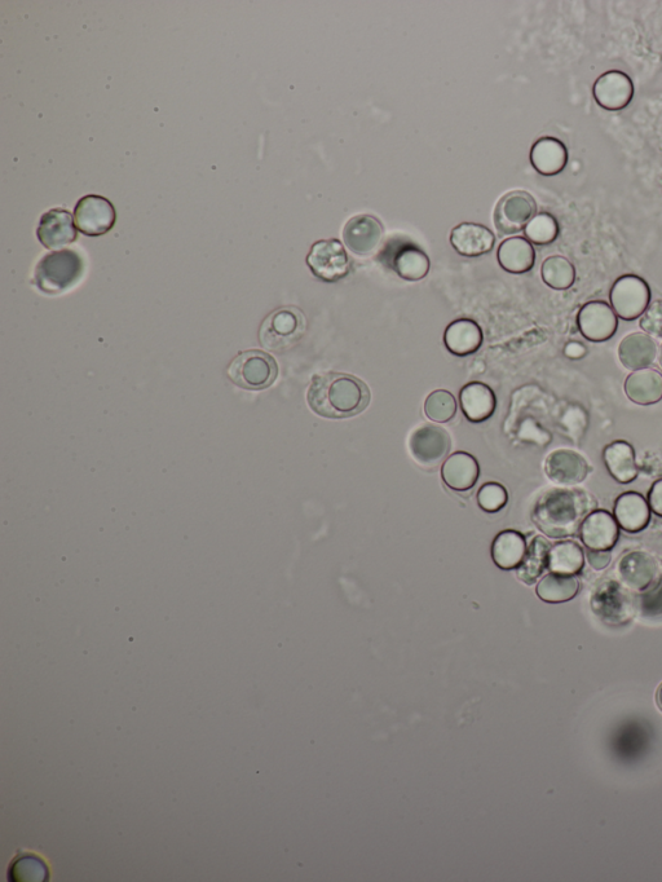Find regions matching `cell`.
Here are the masks:
<instances>
[{
	"instance_id": "cell-19",
	"label": "cell",
	"mask_w": 662,
	"mask_h": 882,
	"mask_svg": "<svg viewBox=\"0 0 662 882\" xmlns=\"http://www.w3.org/2000/svg\"><path fill=\"white\" fill-rule=\"evenodd\" d=\"M621 581L635 592H646L659 579V564L644 551H631L619 562Z\"/></svg>"
},
{
	"instance_id": "cell-35",
	"label": "cell",
	"mask_w": 662,
	"mask_h": 882,
	"mask_svg": "<svg viewBox=\"0 0 662 882\" xmlns=\"http://www.w3.org/2000/svg\"><path fill=\"white\" fill-rule=\"evenodd\" d=\"M541 276L549 288L567 290L575 284L576 268L562 255H554L542 263Z\"/></svg>"
},
{
	"instance_id": "cell-27",
	"label": "cell",
	"mask_w": 662,
	"mask_h": 882,
	"mask_svg": "<svg viewBox=\"0 0 662 882\" xmlns=\"http://www.w3.org/2000/svg\"><path fill=\"white\" fill-rule=\"evenodd\" d=\"M603 461L608 473L621 484H629L638 478L639 470L633 445L628 441L617 440L608 444L603 451Z\"/></svg>"
},
{
	"instance_id": "cell-43",
	"label": "cell",
	"mask_w": 662,
	"mask_h": 882,
	"mask_svg": "<svg viewBox=\"0 0 662 882\" xmlns=\"http://www.w3.org/2000/svg\"><path fill=\"white\" fill-rule=\"evenodd\" d=\"M656 703H657V705H659V708L662 710V685L659 687V690H657Z\"/></svg>"
},
{
	"instance_id": "cell-31",
	"label": "cell",
	"mask_w": 662,
	"mask_h": 882,
	"mask_svg": "<svg viewBox=\"0 0 662 882\" xmlns=\"http://www.w3.org/2000/svg\"><path fill=\"white\" fill-rule=\"evenodd\" d=\"M553 546L545 537L536 536L528 545L522 564L516 568V576L524 584L533 585L542 573L549 570V555Z\"/></svg>"
},
{
	"instance_id": "cell-9",
	"label": "cell",
	"mask_w": 662,
	"mask_h": 882,
	"mask_svg": "<svg viewBox=\"0 0 662 882\" xmlns=\"http://www.w3.org/2000/svg\"><path fill=\"white\" fill-rule=\"evenodd\" d=\"M611 307L620 319H639L651 303V289L642 277L625 275L617 279L609 293Z\"/></svg>"
},
{
	"instance_id": "cell-14",
	"label": "cell",
	"mask_w": 662,
	"mask_h": 882,
	"mask_svg": "<svg viewBox=\"0 0 662 882\" xmlns=\"http://www.w3.org/2000/svg\"><path fill=\"white\" fill-rule=\"evenodd\" d=\"M545 473L556 485L575 487L588 478L591 466L582 454L572 449H556L546 457Z\"/></svg>"
},
{
	"instance_id": "cell-40",
	"label": "cell",
	"mask_w": 662,
	"mask_h": 882,
	"mask_svg": "<svg viewBox=\"0 0 662 882\" xmlns=\"http://www.w3.org/2000/svg\"><path fill=\"white\" fill-rule=\"evenodd\" d=\"M586 558H588L590 566L593 567L595 571H603L606 570V568L609 566V563H611V550L588 549V553H586Z\"/></svg>"
},
{
	"instance_id": "cell-38",
	"label": "cell",
	"mask_w": 662,
	"mask_h": 882,
	"mask_svg": "<svg viewBox=\"0 0 662 882\" xmlns=\"http://www.w3.org/2000/svg\"><path fill=\"white\" fill-rule=\"evenodd\" d=\"M509 493L500 483H485L478 492V504L485 513L496 514L507 505Z\"/></svg>"
},
{
	"instance_id": "cell-2",
	"label": "cell",
	"mask_w": 662,
	"mask_h": 882,
	"mask_svg": "<svg viewBox=\"0 0 662 882\" xmlns=\"http://www.w3.org/2000/svg\"><path fill=\"white\" fill-rule=\"evenodd\" d=\"M307 401L316 414L330 420L357 416L370 403V390L360 378L346 373H321L312 378Z\"/></svg>"
},
{
	"instance_id": "cell-30",
	"label": "cell",
	"mask_w": 662,
	"mask_h": 882,
	"mask_svg": "<svg viewBox=\"0 0 662 882\" xmlns=\"http://www.w3.org/2000/svg\"><path fill=\"white\" fill-rule=\"evenodd\" d=\"M527 548V540L522 533L516 531L498 533L492 545L493 562L501 570H516L522 564Z\"/></svg>"
},
{
	"instance_id": "cell-21",
	"label": "cell",
	"mask_w": 662,
	"mask_h": 882,
	"mask_svg": "<svg viewBox=\"0 0 662 882\" xmlns=\"http://www.w3.org/2000/svg\"><path fill=\"white\" fill-rule=\"evenodd\" d=\"M441 478L454 492H469L480 478L478 460L472 454L456 452L450 454L441 467Z\"/></svg>"
},
{
	"instance_id": "cell-15",
	"label": "cell",
	"mask_w": 662,
	"mask_h": 882,
	"mask_svg": "<svg viewBox=\"0 0 662 882\" xmlns=\"http://www.w3.org/2000/svg\"><path fill=\"white\" fill-rule=\"evenodd\" d=\"M595 103L608 112H621L628 108L634 97V83L628 74L609 70L594 83Z\"/></svg>"
},
{
	"instance_id": "cell-16",
	"label": "cell",
	"mask_w": 662,
	"mask_h": 882,
	"mask_svg": "<svg viewBox=\"0 0 662 882\" xmlns=\"http://www.w3.org/2000/svg\"><path fill=\"white\" fill-rule=\"evenodd\" d=\"M72 213L65 209H52L39 220L37 237L48 250L63 249L77 241L78 231Z\"/></svg>"
},
{
	"instance_id": "cell-5",
	"label": "cell",
	"mask_w": 662,
	"mask_h": 882,
	"mask_svg": "<svg viewBox=\"0 0 662 882\" xmlns=\"http://www.w3.org/2000/svg\"><path fill=\"white\" fill-rule=\"evenodd\" d=\"M228 378L245 390H266L275 383L278 365L275 357L260 350L240 352L228 366Z\"/></svg>"
},
{
	"instance_id": "cell-44",
	"label": "cell",
	"mask_w": 662,
	"mask_h": 882,
	"mask_svg": "<svg viewBox=\"0 0 662 882\" xmlns=\"http://www.w3.org/2000/svg\"><path fill=\"white\" fill-rule=\"evenodd\" d=\"M657 356H659V364L662 368V343L660 345L659 352H657Z\"/></svg>"
},
{
	"instance_id": "cell-6",
	"label": "cell",
	"mask_w": 662,
	"mask_h": 882,
	"mask_svg": "<svg viewBox=\"0 0 662 882\" xmlns=\"http://www.w3.org/2000/svg\"><path fill=\"white\" fill-rule=\"evenodd\" d=\"M378 259L400 279L410 282L425 279L431 269V260L425 251L404 237H394L387 241Z\"/></svg>"
},
{
	"instance_id": "cell-24",
	"label": "cell",
	"mask_w": 662,
	"mask_h": 882,
	"mask_svg": "<svg viewBox=\"0 0 662 882\" xmlns=\"http://www.w3.org/2000/svg\"><path fill=\"white\" fill-rule=\"evenodd\" d=\"M568 158V149L563 141L550 136L538 139L531 149L533 169L544 176L563 173L568 165Z\"/></svg>"
},
{
	"instance_id": "cell-33",
	"label": "cell",
	"mask_w": 662,
	"mask_h": 882,
	"mask_svg": "<svg viewBox=\"0 0 662 882\" xmlns=\"http://www.w3.org/2000/svg\"><path fill=\"white\" fill-rule=\"evenodd\" d=\"M585 566V554L575 541H562L551 548L549 570L559 575L576 576Z\"/></svg>"
},
{
	"instance_id": "cell-10",
	"label": "cell",
	"mask_w": 662,
	"mask_h": 882,
	"mask_svg": "<svg viewBox=\"0 0 662 882\" xmlns=\"http://www.w3.org/2000/svg\"><path fill=\"white\" fill-rule=\"evenodd\" d=\"M537 214V204L531 193L513 191L506 193L494 209V226L503 236L522 232L533 216Z\"/></svg>"
},
{
	"instance_id": "cell-20",
	"label": "cell",
	"mask_w": 662,
	"mask_h": 882,
	"mask_svg": "<svg viewBox=\"0 0 662 882\" xmlns=\"http://www.w3.org/2000/svg\"><path fill=\"white\" fill-rule=\"evenodd\" d=\"M496 244L491 229L478 223H461L450 233V245L465 258H479L491 253Z\"/></svg>"
},
{
	"instance_id": "cell-34",
	"label": "cell",
	"mask_w": 662,
	"mask_h": 882,
	"mask_svg": "<svg viewBox=\"0 0 662 882\" xmlns=\"http://www.w3.org/2000/svg\"><path fill=\"white\" fill-rule=\"evenodd\" d=\"M8 880L12 882H44L50 880V870L41 857L21 853L13 858L8 868Z\"/></svg>"
},
{
	"instance_id": "cell-18",
	"label": "cell",
	"mask_w": 662,
	"mask_h": 882,
	"mask_svg": "<svg viewBox=\"0 0 662 882\" xmlns=\"http://www.w3.org/2000/svg\"><path fill=\"white\" fill-rule=\"evenodd\" d=\"M631 597L628 590L617 581L600 584L593 595V608L608 623H622L631 615Z\"/></svg>"
},
{
	"instance_id": "cell-36",
	"label": "cell",
	"mask_w": 662,
	"mask_h": 882,
	"mask_svg": "<svg viewBox=\"0 0 662 882\" xmlns=\"http://www.w3.org/2000/svg\"><path fill=\"white\" fill-rule=\"evenodd\" d=\"M559 223L553 215L540 213L533 216L524 229L525 238L532 245L546 246L553 244L559 236Z\"/></svg>"
},
{
	"instance_id": "cell-13",
	"label": "cell",
	"mask_w": 662,
	"mask_h": 882,
	"mask_svg": "<svg viewBox=\"0 0 662 882\" xmlns=\"http://www.w3.org/2000/svg\"><path fill=\"white\" fill-rule=\"evenodd\" d=\"M577 325L582 337L590 342H607L619 328V316L611 304L603 301L586 303L577 315Z\"/></svg>"
},
{
	"instance_id": "cell-17",
	"label": "cell",
	"mask_w": 662,
	"mask_h": 882,
	"mask_svg": "<svg viewBox=\"0 0 662 882\" xmlns=\"http://www.w3.org/2000/svg\"><path fill=\"white\" fill-rule=\"evenodd\" d=\"M619 537V523L607 510H594L581 524L580 538L589 550H612Z\"/></svg>"
},
{
	"instance_id": "cell-41",
	"label": "cell",
	"mask_w": 662,
	"mask_h": 882,
	"mask_svg": "<svg viewBox=\"0 0 662 882\" xmlns=\"http://www.w3.org/2000/svg\"><path fill=\"white\" fill-rule=\"evenodd\" d=\"M648 505L656 517L662 518V479L653 483L650 492H648Z\"/></svg>"
},
{
	"instance_id": "cell-8",
	"label": "cell",
	"mask_w": 662,
	"mask_h": 882,
	"mask_svg": "<svg viewBox=\"0 0 662 882\" xmlns=\"http://www.w3.org/2000/svg\"><path fill=\"white\" fill-rule=\"evenodd\" d=\"M452 439L448 431L438 425L425 423L417 427L409 438V452L423 469L434 470L448 458Z\"/></svg>"
},
{
	"instance_id": "cell-4",
	"label": "cell",
	"mask_w": 662,
	"mask_h": 882,
	"mask_svg": "<svg viewBox=\"0 0 662 882\" xmlns=\"http://www.w3.org/2000/svg\"><path fill=\"white\" fill-rule=\"evenodd\" d=\"M307 332V319L297 307H282L269 313L259 329V342L273 352L297 346Z\"/></svg>"
},
{
	"instance_id": "cell-26",
	"label": "cell",
	"mask_w": 662,
	"mask_h": 882,
	"mask_svg": "<svg viewBox=\"0 0 662 882\" xmlns=\"http://www.w3.org/2000/svg\"><path fill=\"white\" fill-rule=\"evenodd\" d=\"M657 352L656 342L646 333H631L620 342L619 359L624 368L635 372L650 368L655 363Z\"/></svg>"
},
{
	"instance_id": "cell-11",
	"label": "cell",
	"mask_w": 662,
	"mask_h": 882,
	"mask_svg": "<svg viewBox=\"0 0 662 882\" xmlns=\"http://www.w3.org/2000/svg\"><path fill=\"white\" fill-rule=\"evenodd\" d=\"M75 226L88 237L107 235L116 226V207L108 198L88 194L81 198L74 209Z\"/></svg>"
},
{
	"instance_id": "cell-7",
	"label": "cell",
	"mask_w": 662,
	"mask_h": 882,
	"mask_svg": "<svg viewBox=\"0 0 662 882\" xmlns=\"http://www.w3.org/2000/svg\"><path fill=\"white\" fill-rule=\"evenodd\" d=\"M307 266L316 279L334 284L350 275L351 259L342 242L331 238L312 245L310 254L307 255Z\"/></svg>"
},
{
	"instance_id": "cell-28",
	"label": "cell",
	"mask_w": 662,
	"mask_h": 882,
	"mask_svg": "<svg viewBox=\"0 0 662 882\" xmlns=\"http://www.w3.org/2000/svg\"><path fill=\"white\" fill-rule=\"evenodd\" d=\"M625 394L638 405H653L662 400V374L659 370L646 368L631 372L625 381Z\"/></svg>"
},
{
	"instance_id": "cell-1",
	"label": "cell",
	"mask_w": 662,
	"mask_h": 882,
	"mask_svg": "<svg viewBox=\"0 0 662 882\" xmlns=\"http://www.w3.org/2000/svg\"><path fill=\"white\" fill-rule=\"evenodd\" d=\"M597 507L595 497L584 489L553 488L538 497L532 520L545 536L563 540L580 533L582 522Z\"/></svg>"
},
{
	"instance_id": "cell-39",
	"label": "cell",
	"mask_w": 662,
	"mask_h": 882,
	"mask_svg": "<svg viewBox=\"0 0 662 882\" xmlns=\"http://www.w3.org/2000/svg\"><path fill=\"white\" fill-rule=\"evenodd\" d=\"M639 326L650 337L662 339V299L650 303L639 317Z\"/></svg>"
},
{
	"instance_id": "cell-22",
	"label": "cell",
	"mask_w": 662,
	"mask_h": 882,
	"mask_svg": "<svg viewBox=\"0 0 662 882\" xmlns=\"http://www.w3.org/2000/svg\"><path fill=\"white\" fill-rule=\"evenodd\" d=\"M613 517L624 531L638 533L650 524V505L641 493H622L613 506Z\"/></svg>"
},
{
	"instance_id": "cell-12",
	"label": "cell",
	"mask_w": 662,
	"mask_h": 882,
	"mask_svg": "<svg viewBox=\"0 0 662 882\" xmlns=\"http://www.w3.org/2000/svg\"><path fill=\"white\" fill-rule=\"evenodd\" d=\"M385 228L373 215L353 216L343 228V241L347 249L357 257H372L381 248Z\"/></svg>"
},
{
	"instance_id": "cell-3",
	"label": "cell",
	"mask_w": 662,
	"mask_h": 882,
	"mask_svg": "<svg viewBox=\"0 0 662 882\" xmlns=\"http://www.w3.org/2000/svg\"><path fill=\"white\" fill-rule=\"evenodd\" d=\"M85 259L78 251L63 249L52 251L39 260L34 271V285L47 295L65 293L85 275Z\"/></svg>"
},
{
	"instance_id": "cell-32",
	"label": "cell",
	"mask_w": 662,
	"mask_h": 882,
	"mask_svg": "<svg viewBox=\"0 0 662 882\" xmlns=\"http://www.w3.org/2000/svg\"><path fill=\"white\" fill-rule=\"evenodd\" d=\"M580 592V581L576 576L549 573L538 582L536 593L546 603H564L572 601Z\"/></svg>"
},
{
	"instance_id": "cell-42",
	"label": "cell",
	"mask_w": 662,
	"mask_h": 882,
	"mask_svg": "<svg viewBox=\"0 0 662 882\" xmlns=\"http://www.w3.org/2000/svg\"><path fill=\"white\" fill-rule=\"evenodd\" d=\"M586 352H588V350H586V347L582 345V343L578 342L568 343L566 348H564V354H566L569 359H581V357H584L586 355Z\"/></svg>"
},
{
	"instance_id": "cell-23",
	"label": "cell",
	"mask_w": 662,
	"mask_h": 882,
	"mask_svg": "<svg viewBox=\"0 0 662 882\" xmlns=\"http://www.w3.org/2000/svg\"><path fill=\"white\" fill-rule=\"evenodd\" d=\"M463 414L472 423L488 421L496 412V394L491 387L481 382H471L460 392Z\"/></svg>"
},
{
	"instance_id": "cell-25",
	"label": "cell",
	"mask_w": 662,
	"mask_h": 882,
	"mask_svg": "<svg viewBox=\"0 0 662 882\" xmlns=\"http://www.w3.org/2000/svg\"><path fill=\"white\" fill-rule=\"evenodd\" d=\"M483 341V330L474 320H456L445 329L444 345L454 356L465 357L476 354L483 346Z\"/></svg>"
},
{
	"instance_id": "cell-29",
	"label": "cell",
	"mask_w": 662,
	"mask_h": 882,
	"mask_svg": "<svg viewBox=\"0 0 662 882\" xmlns=\"http://www.w3.org/2000/svg\"><path fill=\"white\" fill-rule=\"evenodd\" d=\"M497 259L503 271L523 275L532 271L536 263V250L527 238L511 237L498 248Z\"/></svg>"
},
{
	"instance_id": "cell-37",
	"label": "cell",
	"mask_w": 662,
	"mask_h": 882,
	"mask_svg": "<svg viewBox=\"0 0 662 882\" xmlns=\"http://www.w3.org/2000/svg\"><path fill=\"white\" fill-rule=\"evenodd\" d=\"M457 413V401L452 392L436 390L427 396L425 414L428 420L436 423L452 421Z\"/></svg>"
}]
</instances>
